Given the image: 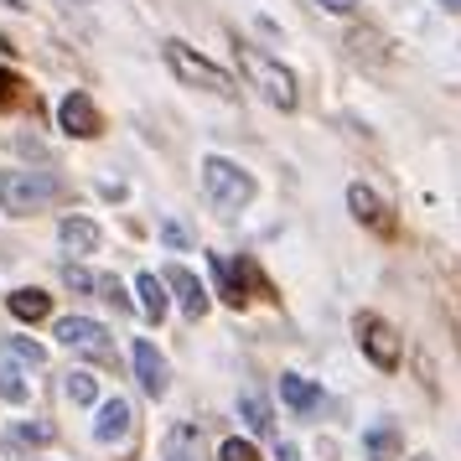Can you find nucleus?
Listing matches in <instances>:
<instances>
[{
	"instance_id": "1",
	"label": "nucleus",
	"mask_w": 461,
	"mask_h": 461,
	"mask_svg": "<svg viewBox=\"0 0 461 461\" xmlns=\"http://www.w3.org/2000/svg\"><path fill=\"white\" fill-rule=\"evenodd\" d=\"M203 197H208L218 212H239L254 197V176L244 167L223 161V156H208V161H203Z\"/></svg>"
},
{
	"instance_id": "2",
	"label": "nucleus",
	"mask_w": 461,
	"mask_h": 461,
	"mask_svg": "<svg viewBox=\"0 0 461 461\" xmlns=\"http://www.w3.org/2000/svg\"><path fill=\"white\" fill-rule=\"evenodd\" d=\"M239 68L249 73V84L259 88L275 109H295V78H291V68H280L275 58H265L259 47H239Z\"/></svg>"
},
{
	"instance_id": "3",
	"label": "nucleus",
	"mask_w": 461,
	"mask_h": 461,
	"mask_svg": "<svg viewBox=\"0 0 461 461\" xmlns=\"http://www.w3.org/2000/svg\"><path fill=\"white\" fill-rule=\"evenodd\" d=\"M58 192H63V182H58L52 171H5V176H0V203L11 212H37V208H47Z\"/></svg>"
},
{
	"instance_id": "4",
	"label": "nucleus",
	"mask_w": 461,
	"mask_h": 461,
	"mask_svg": "<svg viewBox=\"0 0 461 461\" xmlns=\"http://www.w3.org/2000/svg\"><path fill=\"white\" fill-rule=\"evenodd\" d=\"M167 63H171V73H176L182 84H192V88H208V94H218V99H233V94H239V84H233L223 68H212L208 58H197V52L182 47V42H167Z\"/></svg>"
},
{
	"instance_id": "5",
	"label": "nucleus",
	"mask_w": 461,
	"mask_h": 461,
	"mask_svg": "<svg viewBox=\"0 0 461 461\" xmlns=\"http://www.w3.org/2000/svg\"><path fill=\"white\" fill-rule=\"evenodd\" d=\"M58 342H63V348H73V353L94 357V363H104V357L114 353L109 332L94 321V316H63V321H58Z\"/></svg>"
},
{
	"instance_id": "6",
	"label": "nucleus",
	"mask_w": 461,
	"mask_h": 461,
	"mask_svg": "<svg viewBox=\"0 0 461 461\" xmlns=\"http://www.w3.org/2000/svg\"><path fill=\"white\" fill-rule=\"evenodd\" d=\"M357 327V342H363V353L374 357L378 368H394L399 363V337H394V327H389V321H378V316H357L353 321Z\"/></svg>"
},
{
	"instance_id": "7",
	"label": "nucleus",
	"mask_w": 461,
	"mask_h": 461,
	"mask_svg": "<svg viewBox=\"0 0 461 461\" xmlns=\"http://www.w3.org/2000/svg\"><path fill=\"white\" fill-rule=\"evenodd\" d=\"M130 430H135V410H130V399H104L99 404V420H94V440L99 446H120V440H130Z\"/></svg>"
},
{
	"instance_id": "8",
	"label": "nucleus",
	"mask_w": 461,
	"mask_h": 461,
	"mask_svg": "<svg viewBox=\"0 0 461 461\" xmlns=\"http://www.w3.org/2000/svg\"><path fill=\"white\" fill-rule=\"evenodd\" d=\"M135 378H140V389H146L150 399L167 394V357L156 353V342H135Z\"/></svg>"
},
{
	"instance_id": "9",
	"label": "nucleus",
	"mask_w": 461,
	"mask_h": 461,
	"mask_svg": "<svg viewBox=\"0 0 461 461\" xmlns=\"http://www.w3.org/2000/svg\"><path fill=\"white\" fill-rule=\"evenodd\" d=\"M58 125L68 130V135H99V109L88 104V94H68L63 104H58Z\"/></svg>"
},
{
	"instance_id": "10",
	"label": "nucleus",
	"mask_w": 461,
	"mask_h": 461,
	"mask_svg": "<svg viewBox=\"0 0 461 461\" xmlns=\"http://www.w3.org/2000/svg\"><path fill=\"white\" fill-rule=\"evenodd\" d=\"M161 285H167V291H176V301H182V312H187L192 321H197V316L208 312V291L197 285V275H192V270H182V265H171Z\"/></svg>"
},
{
	"instance_id": "11",
	"label": "nucleus",
	"mask_w": 461,
	"mask_h": 461,
	"mask_svg": "<svg viewBox=\"0 0 461 461\" xmlns=\"http://www.w3.org/2000/svg\"><path fill=\"white\" fill-rule=\"evenodd\" d=\"M161 461H203V430L197 425H171L167 440H161Z\"/></svg>"
},
{
	"instance_id": "12",
	"label": "nucleus",
	"mask_w": 461,
	"mask_h": 461,
	"mask_svg": "<svg viewBox=\"0 0 461 461\" xmlns=\"http://www.w3.org/2000/svg\"><path fill=\"white\" fill-rule=\"evenodd\" d=\"M280 399L291 404L295 415H312L316 404H321V389H316L312 378H301V374H285V378H280Z\"/></svg>"
},
{
	"instance_id": "13",
	"label": "nucleus",
	"mask_w": 461,
	"mask_h": 461,
	"mask_svg": "<svg viewBox=\"0 0 461 461\" xmlns=\"http://www.w3.org/2000/svg\"><path fill=\"white\" fill-rule=\"evenodd\" d=\"M58 239H63L68 254H94L99 249V229H94L88 218H63V223H58Z\"/></svg>"
},
{
	"instance_id": "14",
	"label": "nucleus",
	"mask_w": 461,
	"mask_h": 461,
	"mask_svg": "<svg viewBox=\"0 0 461 461\" xmlns=\"http://www.w3.org/2000/svg\"><path fill=\"white\" fill-rule=\"evenodd\" d=\"M399 446H404V440H399V430L389 425V420H378L374 430L363 436V451H368V461H399Z\"/></svg>"
},
{
	"instance_id": "15",
	"label": "nucleus",
	"mask_w": 461,
	"mask_h": 461,
	"mask_svg": "<svg viewBox=\"0 0 461 461\" xmlns=\"http://www.w3.org/2000/svg\"><path fill=\"white\" fill-rule=\"evenodd\" d=\"M348 208H353L357 223H374V229H389V218H384V203H378L374 192L363 187V182H353L348 187Z\"/></svg>"
},
{
	"instance_id": "16",
	"label": "nucleus",
	"mask_w": 461,
	"mask_h": 461,
	"mask_svg": "<svg viewBox=\"0 0 461 461\" xmlns=\"http://www.w3.org/2000/svg\"><path fill=\"white\" fill-rule=\"evenodd\" d=\"M239 415H244V425L254 436H270L275 430V415H270V399L265 394H239Z\"/></svg>"
},
{
	"instance_id": "17",
	"label": "nucleus",
	"mask_w": 461,
	"mask_h": 461,
	"mask_svg": "<svg viewBox=\"0 0 461 461\" xmlns=\"http://www.w3.org/2000/svg\"><path fill=\"white\" fill-rule=\"evenodd\" d=\"M135 295H140V312H146L150 321H161V316H167V285H161L150 270L135 280Z\"/></svg>"
},
{
	"instance_id": "18",
	"label": "nucleus",
	"mask_w": 461,
	"mask_h": 461,
	"mask_svg": "<svg viewBox=\"0 0 461 461\" xmlns=\"http://www.w3.org/2000/svg\"><path fill=\"white\" fill-rule=\"evenodd\" d=\"M11 312L22 316V321H42V316L52 312V301H47L42 291H32V285H26V291L11 295Z\"/></svg>"
},
{
	"instance_id": "19",
	"label": "nucleus",
	"mask_w": 461,
	"mask_h": 461,
	"mask_svg": "<svg viewBox=\"0 0 461 461\" xmlns=\"http://www.w3.org/2000/svg\"><path fill=\"white\" fill-rule=\"evenodd\" d=\"M52 440V425H42V420H26V425H16L11 436H5V451H22V446H47Z\"/></svg>"
},
{
	"instance_id": "20",
	"label": "nucleus",
	"mask_w": 461,
	"mask_h": 461,
	"mask_svg": "<svg viewBox=\"0 0 461 461\" xmlns=\"http://www.w3.org/2000/svg\"><path fill=\"white\" fill-rule=\"evenodd\" d=\"M26 394H32V389H26V374L16 363H0V399H5V404H26Z\"/></svg>"
},
{
	"instance_id": "21",
	"label": "nucleus",
	"mask_w": 461,
	"mask_h": 461,
	"mask_svg": "<svg viewBox=\"0 0 461 461\" xmlns=\"http://www.w3.org/2000/svg\"><path fill=\"white\" fill-rule=\"evenodd\" d=\"M63 389H68V399H73V404H94V399H99V378L84 374V368H73Z\"/></svg>"
},
{
	"instance_id": "22",
	"label": "nucleus",
	"mask_w": 461,
	"mask_h": 461,
	"mask_svg": "<svg viewBox=\"0 0 461 461\" xmlns=\"http://www.w3.org/2000/svg\"><path fill=\"white\" fill-rule=\"evenodd\" d=\"M5 353L22 357V363H32V368H42V363H47V353L32 342V337H5Z\"/></svg>"
},
{
	"instance_id": "23",
	"label": "nucleus",
	"mask_w": 461,
	"mask_h": 461,
	"mask_svg": "<svg viewBox=\"0 0 461 461\" xmlns=\"http://www.w3.org/2000/svg\"><path fill=\"white\" fill-rule=\"evenodd\" d=\"M208 265H212V275H218V291H223V301H233V306H239V285H233L229 259H223V254H208Z\"/></svg>"
},
{
	"instance_id": "24",
	"label": "nucleus",
	"mask_w": 461,
	"mask_h": 461,
	"mask_svg": "<svg viewBox=\"0 0 461 461\" xmlns=\"http://www.w3.org/2000/svg\"><path fill=\"white\" fill-rule=\"evenodd\" d=\"M94 291H104V301L114 306V312H130V295H125V285H120L114 275H99V280H94Z\"/></svg>"
},
{
	"instance_id": "25",
	"label": "nucleus",
	"mask_w": 461,
	"mask_h": 461,
	"mask_svg": "<svg viewBox=\"0 0 461 461\" xmlns=\"http://www.w3.org/2000/svg\"><path fill=\"white\" fill-rule=\"evenodd\" d=\"M161 244H167V249H192V233L182 229L176 218H167V223H161Z\"/></svg>"
},
{
	"instance_id": "26",
	"label": "nucleus",
	"mask_w": 461,
	"mask_h": 461,
	"mask_svg": "<svg viewBox=\"0 0 461 461\" xmlns=\"http://www.w3.org/2000/svg\"><path fill=\"white\" fill-rule=\"evenodd\" d=\"M63 280L73 285V291H94V275L78 270V265H63Z\"/></svg>"
},
{
	"instance_id": "27",
	"label": "nucleus",
	"mask_w": 461,
	"mask_h": 461,
	"mask_svg": "<svg viewBox=\"0 0 461 461\" xmlns=\"http://www.w3.org/2000/svg\"><path fill=\"white\" fill-rule=\"evenodd\" d=\"M223 461H259V456H254L249 440H229V446H223Z\"/></svg>"
},
{
	"instance_id": "28",
	"label": "nucleus",
	"mask_w": 461,
	"mask_h": 461,
	"mask_svg": "<svg viewBox=\"0 0 461 461\" xmlns=\"http://www.w3.org/2000/svg\"><path fill=\"white\" fill-rule=\"evenodd\" d=\"M357 5H363V0H321V11H332V16H348Z\"/></svg>"
},
{
	"instance_id": "29",
	"label": "nucleus",
	"mask_w": 461,
	"mask_h": 461,
	"mask_svg": "<svg viewBox=\"0 0 461 461\" xmlns=\"http://www.w3.org/2000/svg\"><path fill=\"white\" fill-rule=\"evenodd\" d=\"M275 461H295V446H291V440H285V446L275 451Z\"/></svg>"
},
{
	"instance_id": "30",
	"label": "nucleus",
	"mask_w": 461,
	"mask_h": 461,
	"mask_svg": "<svg viewBox=\"0 0 461 461\" xmlns=\"http://www.w3.org/2000/svg\"><path fill=\"white\" fill-rule=\"evenodd\" d=\"M0 5H11V11H22V5H26V0H0Z\"/></svg>"
},
{
	"instance_id": "31",
	"label": "nucleus",
	"mask_w": 461,
	"mask_h": 461,
	"mask_svg": "<svg viewBox=\"0 0 461 461\" xmlns=\"http://www.w3.org/2000/svg\"><path fill=\"white\" fill-rule=\"evenodd\" d=\"M440 5H446V11H461V0H440Z\"/></svg>"
},
{
	"instance_id": "32",
	"label": "nucleus",
	"mask_w": 461,
	"mask_h": 461,
	"mask_svg": "<svg viewBox=\"0 0 461 461\" xmlns=\"http://www.w3.org/2000/svg\"><path fill=\"white\" fill-rule=\"evenodd\" d=\"M410 461H430V456H410Z\"/></svg>"
}]
</instances>
